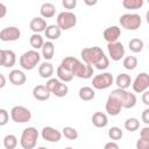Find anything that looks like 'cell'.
I'll list each match as a JSON object with an SVG mask.
<instances>
[{"mask_svg": "<svg viewBox=\"0 0 149 149\" xmlns=\"http://www.w3.org/2000/svg\"><path fill=\"white\" fill-rule=\"evenodd\" d=\"M119 22H120L121 27L127 30H136L140 28V26L142 23V19L136 13H127V14H123L120 16Z\"/></svg>", "mask_w": 149, "mask_h": 149, "instance_id": "obj_4", "label": "cell"}, {"mask_svg": "<svg viewBox=\"0 0 149 149\" xmlns=\"http://www.w3.org/2000/svg\"><path fill=\"white\" fill-rule=\"evenodd\" d=\"M135 146H136V149H149V141L140 137L136 141V144Z\"/></svg>", "mask_w": 149, "mask_h": 149, "instance_id": "obj_39", "label": "cell"}, {"mask_svg": "<svg viewBox=\"0 0 149 149\" xmlns=\"http://www.w3.org/2000/svg\"><path fill=\"white\" fill-rule=\"evenodd\" d=\"M0 63L3 68H13L16 63V55L13 50L1 49L0 50Z\"/></svg>", "mask_w": 149, "mask_h": 149, "instance_id": "obj_16", "label": "cell"}, {"mask_svg": "<svg viewBox=\"0 0 149 149\" xmlns=\"http://www.w3.org/2000/svg\"><path fill=\"white\" fill-rule=\"evenodd\" d=\"M148 2H149V0H148Z\"/></svg>", "mask_w": 149, "mask_h": 149, "instance_id": "obj_51", "label": "cell"}, {"mask_svg": "<svg viewBox=\"0 0 149 149\" xmlns=\"http://www.w3.org/2000/svg\"><path fill=\"white\" fill-rule=\"evenodd\" d=\"M91 121L93 123V126H95L97 128H104L107 126L108 123V118L105 113L102 112H95L92 118H91Z\"/></svg>", "mask_w": 149, "mask_h": 149, "instance_id": "obj_22", "label": "cell"}, {"mask_svg": "<svg viewBox=\"0 0 149 149\" xmlns=\"http://www.w3.org/2000/svg\"><path fill=\"white\" fill-rule=\"evenodd\" d=\"M107 50H108V56L114 62L120 61L125 56V47L121 42L108 43L107 44Z\"/></svg>", "mask_w": 149, "mask_h": 149, "instance_id": "obj_13", "label": "cell"}, {"mask_svg": "<svg viewBox=\"0 0 149 149\" xmlns=\"http://www.w3.org/2000/svg\"><path fill=\"white\" fill-rule=\"evenodd\" d=\"M42 57L45 59V61H50V59H52V57H54V55H55V45H54V43L51 42V41H47V42H44V44H43V47H42Z\"/></svg>", "mask_w": 149, "mask_h": 149, "instance_id": "obj_26", "label": "cell"}, {"mask_svg": "<svg viewBox=\"0 0 149 149\" xmlns=\"http://www.w3.org/2000/svg\"><path fill=\"white\" fill-rule=\"evenodd\" d=\"M120 100L122 101L123 108H133L136 105V95L134 93L128 92L127 90H121V88H115Z\"/></svg>", "mask_w": 149, "mask_h": 149, "instance_id": "obj_14", "label": "cell"}, {"mask_svg": "<svg viewBox=\"0 0 149 149\" xmlns=\"http://www.w3.org/2000/svg\"><path fill=\"white\" fill-rule=\"evenodd\" d=\"M62 5L65 9H73L77 6V0H62Z\"/></svg>", "mask_w": 149, "mask_h": 149, "instance_id": "obj_40", "label": "cell"}, {"mask_svg": "<svg viewBox=\"0 0 149 149\" xmlns=\"http://www.w3.org/2000/svg\"><path fill=\"white\" fill-rule=\"evenodd\" d=\"M8 79H9V81H10L13 85H15V86H21V85H23V84L26 83L27 76H26V73H24L23 71H21V70H19V69H14V70H12V71L9 72Z\"/></svg>", "mask_w": 149, "mask_h": 149, "instance_id": "obj_19", "label": "cell"}, {"mask_svg": "<svg viewBox=\"0 0 149 149\" xmlns=\"http://www.w3.org/2000/svg\"><path fill=\"white\" fill-rule=\"evenodd\" d=\"M72 74L74 77L80 78V79H88L93 76V66L90 64H86L84 62H80L78 59L73 66Z\"/></svg>", "mask_w": 149, "mask_h": 149, "instance_id": "obj_10", "label": "cell"}, {"mask_svg": "<svg viewBox=\"0 0 149 149\" xmlns=\"http://www.w3.org/2000/svg\"><path fill=\"white\" fill-rule=\"evenodd\" d=\"M10 118L16 123H26L31 119V112L24 106H14L10 109Z\"/></svg>", "mask_w": 149, "mask_h": 149, "instance_id": "obj_9", "label": "cell"}, {"mask_svg": "<svg viewBox=\"0 0 149 149\" xmlns=\"http://www.w3.org/2000/svg\"><path fill=\"white\" fill-rule=\"evenodd\" d=\"M37 149H48V148H47V147H43V146H42V147H38Z\"/></svg>", "mask_w": 149, "mask_h": 149, "instance_id": "obj_49", "label": "cell"}, {"mask_svg": "<svg viewBox=\"0 0 149 149\" xmlns=\"http://www.w3.org/2000/svg\"><path fill=\"white\" fill-rule=\"evenodd\" d=\"M21 36V31L17 27L10 26V27H6L3 29H1L0 31V40L3 42H13V41H17Z\"/></svg>", "mask_w": 149, "mask_h": 149, "instance_id": "obj_12", "label": "cell"}, {"mask_svg": "<svg viewBox=\"0 0 149 149\" xmlns=\"http://www.w3.org/2000/svg\"><path fill=\"white\" fill-rule=\"evenodd\" d=\"M51 92L47 88L45 85H36L33 88V97L38 101H45L50 98Z\"/></svg>", "mask_w": 149, "mask_h": 149, "instance_id": "obj_20", "label": "cell"}, {"mask_svg": "<svg viewBox=\"0 0 149 149\" xmlns=\"http://www.w3.org/2000/svg\"><path fill=\"white\" fill-rule=\"evenodd\" d=\"M41 56L42 55L37 50H34V49L23 52L20 56V59H19L21 68L23 70H28V71L35 69L37 66V64L40 63V61H41Z\"/></svg>", "mask_w": 149, "mask_h": 149, "instance_id": "obj_2", "label": "cell"}, {"mask_svg": "<svg viewBox=\"0 0 149 149\" xmlns=\"http://www.w3.org/2000/svg\"><path fill=\"white\" fill-rule=\"evenodd\" d=\"M125 128L128 132H135L140 128V121L136 118H128L125 121Z\"/></svg>", "mask_w": 149, "mask_h": 149, "instance_id": "obj_33", "label": "cell"}, {"mask_svg": "<svg viewBox=\"0 0 149 149\" xmlns=\"http://www.w3.org/2000/svg\"><path fill=\"white\" fill-rule=\"evenodd\" d=\"M0 79H1V83H0V88H2V87L6 85V79H5V76H3V74H0Z\"/></svg>", "mask_w": 149, "mask_h": 149, "instance_id": "obj_46", "label": "cell"}, {"mask_svg": "<svg viewBox=\"0 0 149 149\" xmlns=\"http://www.w3.org/2000/svg\"><path fill=\"white\" fill-rule=\"evenodd\" d=\"M123 136V132L121 130V128L119 127H111L108 129V137L112 140V141H119L121 140Z\"/></svg>", "mask_w": 149, "mask_h": 149, "instance_id": "obj_37", "label": "cell"}, {"mask_svg": "<svg viewBox=\"0 0 149 149\" xmlns=\"http://www.w3.org/2000/svg\"><path fill=\"white\" fill-rule=\"evenodd\" d=\"M77 61H78V58L72 57V56H68V57H65V58L62 59V62H61L59 65H61L62 68H64L65 70H68V71H70V72L72 73L73 66H74V64L77 63Z\"/></svg>", "mask_w": 149, "mask_h": 149, "instance_id": "obj_32", "label": "cell"}, {"mask_svg": "<svg viewBox=\"0 0 149 149\" xmlns=\"http://www.w3.org/2000/svg\"><path fill=\"white\" fill-rule=\"evenodd\" d=\"M3 147L6 149H15L17 146V137L14 134H7L3 137Z\"/></svg>", "mask_w": 149, "mask_h": 149, "instance_id": "obj_31", "label": "cell"}, {"mask_svg": "<svg viewBox=\"0 0 149 149\" xmlns=\"http://www.w3.org/2000/svg\"><path fill=\"white\" fill-rule=\"evenodd\" d=\"M80 56L84 63L94 66L98 70H106L109 66V59L99 47L84 48L80 51Z\"/></svg>", "mask_w": 149, "mask_h": 149, "instance_id": "obj_1", "label": "cell"}, {"mask_svg": "<svg viewBox=\"0 0 149 149\" xmlns=\"http://www.w3.org/2000/svg\"><path fill=\"white\" fill-rule=\"evenodd\" d=\"M143 0H123L122 6L126 9H139L143 6Z\"/></svg>", "mask_w": 149, "mask_h": 149, "instance_id": "obj_35", "label": "cell"}, {"mask_svg": "<svg viewBox=\"0 0 149 149\" xmlns=\"http://www.w3.org/2000/svg\"><path fill=\"white\" fill-rule=\"evenodd\" d=\"M148 48H149V47H148Z\"/></svg>", "mask_w": 149, "mask_h": 149, "instance_id": "obj_52", "label": "cell"}, {"mask_svg": "<svg viewBox=\"0 0 149 149\" xmlns=\"http://www.w3.org/2000/svg\"><path fill=\"white\" fill-rule=\"evenodd\" d=\"M45 86H47V88H48L52 94H55V95L58 97V98L65 97V95L68 94V92H69L68 85H66L65 83L61 81V80L57 79V78H50V79H48Z\"/></svg>", "mask_w": 149, "mask_h": 149, "instance_id": "obj_6", "label": "cell"}, {"mask_svg": "<svg viewBox=\"0 0 149 149\" xmlns=\"http://www.w3.org/2000/svg\"><path fill=\"white\" fill-rule=\"evenodd\" d=\"M143 47H144V43H143V41L141 40V38H132L129 42H128V48H129V50L132 51V52H134V54H137V52H141L142 51V49H143Z\"/></svg>", "mask_w": 149, "mask_h": 149, "instance_id": "obj_29", "label": "cell"}, {"mask_svg": "<svg viewBox=\"0 0 149 149\" xmlns=\"http://www.w3.org/2000/svg\"><path fill=\"white\" fill-rule=\"evenodd\" d=\"M146 21L149 23V9L147 10V13H146Z\"/></svg>", "mask_w": 149, "mask_h": 149, "instance_id": "obj_48", "label": "cell"}, {"mask_svg": "<svg viewBox=\"0 0 149 149\" xmlns=\"http://www.w3.org/2000/svg\"><path fill=\"white\" fill-rule=\"evenodd\" d=\"M141 99H142V102H143L146 106L149 107V91H148V90L142 93V98H141Z\"/></svg>", "mask_w": 149, "mask_h": 149, "instance_id": "obj_44", "label": "cell"}, {"mask_svg": "<svg viewBox=\"0 0 149 149\" xmlns=\"http://www.w3.org/2000/svg\"><path fill=\"white\" fill-rule=\"evenodd\" d=\"M61 34H62V29L57 24H49L44 31L45 37L51 42L55 40H58L61 37Z\"/></svg>", "mask_w": 149, "mask_h": 149, "instance_id": "obj_23", "label": "cell"}, {"mask_svg": "<svg viewBox=\"0 0 149 149\" xmlns=\"http://www.w3.org/2000/svg\"><path fill=\"white\" fill-rule=\"evenodd\" d=\"M41 135H42L43 140H45L48 142H51V143H56V142L61 141L63 134L59 130H57L56 128L47 126V127H43V129L41 132Z\"/></svg>", "mask_w": 149, "mask_h": 149, "instance_id": "obj_15", "label": "cell"}, {"mask_svg": "<svg viewBox=\"0 0 149 149\" xmlns=\"http://www.w3.org/2000/svg\"><path fill=\"white\" fill-rule=\"evenodd\" d=\"M40 14L43 19H51L56 14V7L51 2H44L40 7Z\"/></svg>", "mask_w": 149, "mask_h": 149, "instance_id": "obj_21", "label": "cell"}, {"mask_svg": "<svg viewBox=\"0 0 149 149\" xmlns=\"http://www.w3.org/2000/svg\"><path fill=\"white\" fill-rule=\"evenodd\" d=\"M48 24H47V21L45 19H43L42 16H36V17H33L31 21L29 22V28L31 29V31L34 34H40L42 31H45Z\"/></svg>", "mask_w": 149, "mask_h": 149, "instance_id": "obj_18", "label": "cell"}, {"mask_svg": "<svg viewBox=\"0 0 149 149\" xmlns=\"http://www.w3.org/2000/svg\"><path fill=\"white\" fill-rule=\"evenodd\" d=\"M64 149H73V148H71V147H66V148H64Z\"/></svg>", "mask_w": 149, "mask_h": 149, "instance_id": "obj_50", "label": "cell"}, {"mask_svg": "<svg viewBox=\"0 0 149 149\" xmlns=\"http://www.w3.org/2000/svg\"><path fill=\"white\" fill-rule=\"evenodd\" d=\"M121 35V29L118 26H111L106 28L102 33V37L107 43H114L118 42V38Z\"/></svg>", "mask_w": 149, "mask_h": 149, "instance_id": "obj_17", "label": "cell"}, {"mask_svg": "<svg viewBox=\"0 0 149 149\" xmlns=\"http://www.w3.org/2000/svg\"><path fill=\"white\" fill-rule=\"evenodd\" d=\"M115 84L118 85V88L127 90L130 86V84H133V81H132V78H130V76L128 73L122 72V73L118 74V77L115 79Z\"/></svg>", "mask_w": 149, "mask_h": 149, "instance_id": "obj_25", "label": "cell"}, {"mask_svg": "<svg viewBox=\"0 0 149 149\" xmlns=\"http://www.w3.org/2000/svg\"><path fill=\"white\" fill-rule=\"evenodd\" d=\"M38 74L42 78H44V79H50L51 76L54 74V66H52V64L47 62V61L41 63L40 66H38Z\"/></svg>", "mask_w": 149, "mask_h": 149, "instance_id": "obj_24", "label": "cell"}, {"mask_svg": "<svg viewBox=\"0 0 149 149\" xmlns=\"http://www.w3.org/2000/svg\"><path fill=\"white\" fill-rule=\"evenodd\" d=\"M104 149H120V147H119V144H118L116 142L109 141V142H107V143L105 144Z\"/></svg>", "mask_w": 149, "mask_h": 149, "instance_id": "obj_43", "label": "cell"}, {"mask_svg": "<svg viewBox=\"0 0 149 149\" xmlns=\"http://www.w3.org/2000/svg\"><path fill=\"white\" fill-rule=\"evenodd\" d=\"M6 13H7V8H6L5 3L0 2V19H2L6 15Z\"/></svg>", "mask_w": 149, "mask_h": 149, "instance_id": "obj_45", "label": "cell"}, {"mask_svg": "<svg viewBox=\"0 0 149 149\" xmlns=\"http://www.w3.org/2000/svg\"><path fill=\"white\" fill-rule=\"evenodd\" d=\"M77 24V16L72 12H61L57 15V26L62 30H69Z\"/></svg>", "mask_w": 149, "mask_h": 149, "instance_id": "obj_7", "label": "cell"}, {"mask_svg": "<svg viewBox=\"0 0 149 149\" xmlns=\"http://www.w3.org/2000/svg\"><path fill=\"white\" fill-rule=\"evenodd\" d=\"M62 134H63V136H65V139L71 140V141L78 139V132H77V129L73 128V127H70V126L64 127L63 130H62Z\"/></svg>", "mask_w": 149, "mask_h": 149, "instance_id": "obj_34", "label": "cell"}, {"mask_svg": "<svg viewBox=\"0 0 149 149\" xmlns=\"http://www.w3.org/2000/svg\"><path fill=\"white\" fill-rule=\"evenodd\" d=\"M9 114L5 108H0V126H5L8 122Z\"/></svg>", "mask_w": 149, "mask_h": 149, "instance_id": "obj_38", "label": "cell"}, {"mask_svg": "<svg viewBox=\"0 0 149 149\" xmlns=\"http://www.w3.org/2000/svg\"><path fill=\"white\" fill-rule=\"evenodd\" d=\"M29 43L34 50H38V49H42L44 44V40L40 34H33L29 38Z\"/></svg>", "mask_w": 149, "mask_h": 149, "instance_id": "obj_30", "label": "cell"}, {"mask_svg": "<svg viewBox=\"0 0 149 149\" xmlns=\"http://www.w3.org/2000/svg\"><path fill=\"white\" fill-rule=\"evenodd\" d=\"M141 119H142V121H143L146 125H149V107H147V108L142 112Z\"/></svg>", "mask_w": 149, "mask_h": 149, "instance_id": "obj_41", "label": "cell"}, {"mask_svg": "<svg viewBox=\"0 0 149 149\" xmlns=\"http://www.w3.org/2000/svg\"><path fill=\"white\" fill-rule=\"evenodd\" d=\"M84 2H85V5H87V6H93V5H95L98 1H97V0H93V1H90V0H85Z\"/></svg>", "mask_w": 149, "mask_h": 149, "instance_id": "obj_47", "label": "cell"}, {"mask_svg": "<svg viewBox=\"0 0 149 149\" xmlns=\"http://www.w3.org/2000/svg\"><path fill=\"white\" fill-rule=\"evenodd\" d=\"M105 108H106V112L109 115H112V116L119 115L120 112H121V109L123 108L122 101L120 100V98H119V95H118V93H116L115 90H113L109 93V95L107 98V101H106Z\"/></svg>", "mask_w": 149, "mask_h": 149, "instance_id": "obj_5", "label": "cell"}, {"mask_svg": "<svg viewBox=\"0 0 149 149\" xmlns=\"http://www.w3.org/2000/svg\"><path fill=\"white\" fill-rule=\"evenodd\" d=\"M38 139V132L35 127H27L23 129L20 139V144L23 149H34Z\"/></svg>", "mask_w": 149, "mask_h": 149, "instance_id": "obj_3", "label": "cell"}, {"mask_svg": "<svg viewBox=\"0 0 149 149\" xmlns=\"http://www.w3.org/2000/svg\"><path fill=\"white\" fill-rule=\"evenodd\" d=\"M78 95H79V98H80L83 101H90V100L94 99V97H95V91H94L93 87L83 86V87L79 88Z\"/></svg>", "mask_w": 149, "mask_h": 149, "instance_id": "obj_27", "label": "cell"}, {"mask_svg": "<svg viewBox=\"0 0 149 149\" xmlns=\"http://www.w3.org/2000/svg\"><path fill=\"white\" fill-rule=\"evenodd\" d=\"M123 68L127 70H135L137 66V58L135 56H127L123 58Z\"/></svg>", "mask_w": 149, "mask_h": 149, "instance_id": "obj_36", "label": "cell"}, {"mask_svg": "<svg viewBox=\"0 0 149 149\" xmlns=\"http://www.w3.org/2000/svg\"><path fill=\"white\" fill-rule=\"evenodd\" d=\"M56 74H57L58 79H59L61 81H63V83H69V81H71V80L73 79V77H74L70 71L65 70V69L62 68L61 65L57 68V70H56Z\"/></svg>", "mask_w": 149, "mask_h": 149, "instance_id": "obj_28", "label": "cell"}, {"mask_svg": "<svg viewBox=\"0 0 149 149\" xmlns=\"http://www.w3.org/2000/svg\"><path fill=\"white\" fill-rule=\"evenodd\" d=\"M132 86H133L134 92L136 93L146 92L149 88V74L147 72H140L134 79Z\"/></svg>", "mask_w": 149, "mask_h": 149, "instance_id": "obj_11", "label": "cell"}, {"mask_svg": "<svg viewBox=\"0 0 149 149\" xmlns=\"http://www.w3.org/2000/svg\"><path fill=\"white\" fill-rule=\"evenodd\" d=\"M113 81H114V78L111 72H102L93 77L92 85H93V88L95 90H106L112 86Z\"/></svg>", "mask_w": 149, "mask_h": 149, "instance_id": "obj_8", "label": "cell"}, {"mask_svg": "<svg viewBox=\"0 0 149 149\" xmlns=\"http://www.w3.org/2000/svg\"><path fill=\"white\" fill-rule=\"evenodd\" d=\"M140 137H142V139L149 141V126L143 127V128L141 129V132H140Z\"/></svg>", "mask_w": 149, "mask_h": 149, "instance_id": "obj_42", "label": "cell"}]
</instances>
